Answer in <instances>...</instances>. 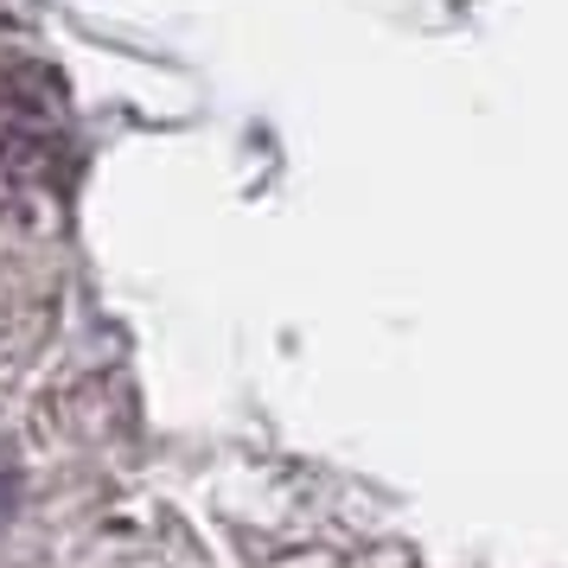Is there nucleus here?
I'll list each match as a JSON object with an SVG mask.
<instances>
[{
	"label": "nucleus",
	"instance_id": "f257e3e1",
	"mask_svg": "<svg viewBox=\"0 0 568 568\" xmlns=\"http://www.w3.org/2000/svg\"><path fill=\"white\" fill-rule=\"evenodd\" d=\"M71 180L64 97L39 71H0V224H32Z\"/></svg>",
	"mask_w": 568,
	"mask_h": 568
},
{
	"label": "nucleus",
	"instance_id": "f03ea898",
	"mask_svg": "<svg viewBox=\"0 0 568 568\" xmlns=\"http://www.w3.org/2000/svg\"><path fill=\"white\" fill-rule=\"evenodd\" d=\"M13 498H20V479H13V460L0 454V524L13 517Z\"/></svg>",
	"mask_w": 568,
	"mask_h": 568
}]
</instances>
